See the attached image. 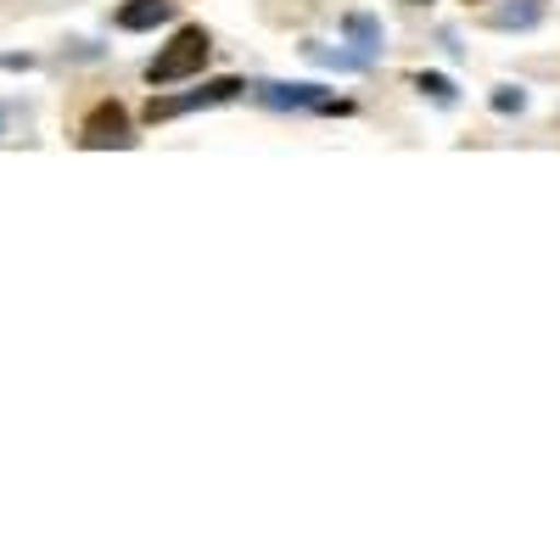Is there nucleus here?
I'll return each mask as SVG.
<instances>
[{
	"instance_id": "6e6552de",
	"label": "nucleus",
	"mask_w": 560,
	"mask_h": 560,
	"mask_svg": "<svg viewBox=\"0 0 560 560\" xmlns=\"http://www.w3.org/2000/svg\"><path fill=\"white\" fill-rule=\"evenodd\" d=\"M493 107H499V113H522V107H527V90H516V84H504L499 96H493Z\"/></svg>"
},
{
	"instance_id": "9d476101",
	"label": "nucleus",
	"mask_w": 560,
	"mask_h": 560,
	"mask_svg": "<svg viewBox=\"0 0 560 560\" xmlns=\"http://www.w3.org/2000/svg\"><path fill=\"white\" fill-rule=\"evenodd\" d=\"M409 7H427V0H409Z\"/></svg>"
},
{
	"instance_id": "39448f33",
	"label": "nucleus",
	"mask_w": 560,
	"mask_h": 560,
	"mask_svg": "<svg viewBox=\"0 0 560 560\" xmlns=\"http://www.w3.org/2000/svg\"><path fill=\"white\" fill-rule=\"evenodd\" d=\"M174 23V0H124L118 7V28L140 34V28H163Z\"/></svg>"
},
{
	"instance_id": "20e7f679",
	"label": "nucleus",
	"mask_w": 560,
	"mask_h": 560,
	"mask_svg": "<svg viewBox=\"0 0 560 560\" xmlns=\"http://www.w3.org/2000/svg\"><path fill=\"white\" fill-rule=\"evenodd\" d=\"M79 147L84 152H107V147H135V129H129V113L118 102H96L79 124Z\"/></svg>"
},
{
	"instance_id": "1a4fd4ad",
	"label": "nucleus",
	"mask_w": 560,
	"mask_h": 560,
	"mask_svg": "<svg viewBox=\"0 0 560 560\" xmlns=\"http://www.w3.org/2000/svg\"><path fill=\"white\" fill-rule=\"evenodd\" d=\"M7 124H12V107H0V135H7Z\"/></svg>"
},
{
	"instance_id": "0eeeda50",
	"label": "nucleus",
	"mask_w": 560,
	"mask_h": 560,
	"mask_svg": "<svg viewBox=\"0 0 560 560\" xmlns=\"http://www.w3.org/2000/svg\"><path fill=\"white\" fill-rule=\"evenodd\" d=\"M415 90H420V96H432L438 107H454V84L443 73H415Z\"/></svg>"
},
{
	"instance_id": "7ed1b4c3",
	"label": "nucleus",
	"mask_w": 560,
	"mask_h": 560,
	"mask_svg": "<svg viewBox=\"0 0 560 560\" xmlns=\"http://www.w3.org/2000/svg\"><path fill=\"white\" fill-rule=\"evenodd\" d=\"M242 79H208L202 90H185V96H152L147 102V124H168V118H185V113H197V107H224V102H236L242 96Z\"/></svg>"
},
{
	"instance_id": "423d86ee",
	"label": "nucleus",
	"mask_w": 560,
	"mask_h": 560,
	"mask_svg": "<svg viewBox=\"0 0 560 560\" xmlns=\"http://www.w3.org/2000/svg\"><path fill=\"white\" fill-rule=\"evenodd\" d=\"M348 34L359 39V57H364V62H370V57H376V51H382V28H376V23H370L364 12H353V18H348Z\"/></svg>"
},
{
	"instance_id": "f03ea898",
	"label": "nucleus",
	"mask_w": 560,
	"mask_h": 560,
	"mask_svg": "<svg viewBox=\"0 0 560 560\" xmlns=\"http://www.w3.org/2000/svg\"><path fill=\"white\" fill-rule=\"evenodd\" d=\"M253 102L258 107H275V113H325V118H342V113H353V102H342V96H325L319 84H253Z\"/></svg>"
},
{
	"instance_id": "f257e3e1",
	"label": "nucleus",
	"mask_w": 560,
	"mask_h": 560,
	"mask_svg": "<svg viewBox=\"0 0 560 560\" xmlns=\"http://www.w3.org/2000/svg\"><path fill=\"white\" fill-rule=\"evenodd\" d=\"M208 51H213V39H208L202 28H179V34L163 45V51L147 62V84H152V90H163V84H179V79L202 73Z\"/></svg>"
}]
</instances>
